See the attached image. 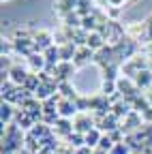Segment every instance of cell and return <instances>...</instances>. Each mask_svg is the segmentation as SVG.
<instances>
[{
    "mask_svg": "<svg viewBox=\"0 0 152 154\" xmlns=\"http://www.w3.org/2000/svg\"><path fill=\"white\" fill-rule=\"evenodd\" d=\"M22 143H24L22 128L17 124H9L5 128V135H2V154H15L22 148Z\"/></svg>",
    "mask_w": 152,
    "mask_h": 154,
    "instance_id": "1",
    "label": "cell"
},
{
    "mask_svg": "<svg viewBox=\"0 0 152 154\" xmlns=\"http://www.w3.org/2000/svg\"><path fill=\"white\" fill-rule=\"evenodd\" d=\"M28 77H30V73H28L24 66H20V64H15V66L9 69V79H11V84H15V86H24V84L28 82Z\"/></svg>",
    "mask_w": 152,
    "mask_h": 154,
    "instance_id": "2",
    "label": "cell"
},
{
    "mask_svg": "<svg viewBox=\"0 0 152 154\" xmlns=\"http://www.w3.org/2000/svg\"><path fill=\"white\" fill-rule=\"evenodd\" d=\"M77 113V105H75V101H69V99H60L58 103V116L60 118H73V116Z\"/></svg>",
    "mask_w": 152,
    "mask_h": 154,
    "instance_id": "3",
    "label": "cell"
},
{
    "mask_svg": "<svg viewBox=\"0 0 152 154\" xmlns=\"http://www.w3.org/2000/svg\"><path fill=\"white\" fill-rule=\"evenodd\" d=\"M75 131H77V133H82V135H86V133H90L92 128H97V126H94L92 124V118H90V116H75Z\"/></svg>",
    "mask_w": 152,
    "mask_h": 154,
    "instance_id": "4",
    "label": "cell"
},
{
    "mask_svg": "<svg viewBox=\"0 0 152 154\" xmlns=\"http://www.w3.org/2000/svg\"><path fill=\"white\" fill-rule=\"evenodd\" d=\"M13 105L11 103H7V101H2V107H0V122H2V126H9V124H13Z\"/></svg>",
    "mask_w": 152,
    "mask_h": 154,
    "instance_id": "5",
    "label": "cell"
},
{
    "mask_svg": "<svg viewBox=\"0 0 152 154\" xmlns=\"http://www.w3.org/2000/svg\"><path fill=\"white\" fill-rule=\"evenodd\" d=\"M101 137H103L101 128H92L90 133H86V146H88V148H92V150H97V148H99Z\"/></svg>",
    "mask_w": 152,
    "mask_h": 154,
    "instance_id": "6",
    "label": "cell"
},
{
    "mask_svg": "<svg viewBox=\"0 0 152 154\" xmlns=\"http://www.w3.org/2000/svg\"><path fill=\"white\" fill-rule=\"evenodd\" d=\"M73 122L69 120V118H60L58 122H56V133H58V135H67V137H69V135L73 133Z\"/></svg>",
    "mask_w": 152,
    "mask_h": 154,
    "instance_id": "7",
    "label": "cell"
},
{
    "mask_svg": "<svg viewBox=\"0 0 152 154\" xmlns=\"http://www.w3.org/2000/svg\"><path fill=\"white\" fill-rule=\"evenodd\" d=\"M75 54H77L75 45L73 43H67V45L60 47V60L62 62H71V60H75Z\"/></svg>",
    "mask_w": 152,
    "mask_h": 154,
    "instance_id": "8",
    "label": "cell"
},
{
    "mask_svg": "<svg viewBox=\"0 0 152 154\" xmlns=\"http://www.w3.org/2000/svg\"><path fill=\"white\" fill-rule=\"evenodd\" d=\"M135 84H137L139 88H146V86H150V84H152V71H150V69H144V71H139V73L135 75Z\"/></svg>",
    "mask_w": 152,
    "mask_h": 154,
    "instance_id": "9",
    "label": "cell"
},
{
    "mask_svg": "<svg viewBox=\"0 0 152 154\" xmlns=\"http://www.w3.org/2000/svg\"><path fill=\"white\" fill-rule=\"evenodd\" d=\"M28 62H30V66H32L34 71H39V69H45V66H47L43 54H30V56H28Z\"/></svg>",
    "mask_w": 152,
    "mask_h": 154,
    "instance_id": "10",
    "label": "cell"
},
{
    "mask_svg": "<svg viewBox=\"0 0 152 154\" xmlns=\"http://www.w3.org/2000/svg\"><path fill=\"white\" fill-rule=\"evenodd\" d=\"M73 71H75V66H73L71 62H60L58 66H54V73H60V75H58L60 79H67Z\"/></svg>",
    "mask_w": 152,
    "mask_h": 154,
    "instance_id": "11",
    "label": "cell"
},
{
    "mask_svg": "<svg viewBox=\"0 0 152 154\" xmlns=\"http://www.w3.org/2000/svg\"><path fill=\"white\" fill-rule=\"evenodd\" d=\"M86 47H90V49H99V47H103V38H101L97 32L88 34V36H86Z\"/></svg>",
    "mask_w": 152,
    "mask_h": 154,
    "instance_id": "12",
    "label": "cell"
},
{
    "mask_svg": "<svg viewBox=\"0 0 152 154\" xmlns=\"http://www.w3.org/2000/svg\"><path fill=\"white\" fill-rule=\"evenodd\" d=\"M58 88L62 90V96H64V99L75 101V90L71 88V84H69V82H60V84H58Z\"/></svg>",
    "mask_w": 152,
    "mask_h": 154,
    "instance_id": "13",
    "label": "cell"
},
{
    "mask_svg": "<svg viewBox=\"0 0 152 154\" xmlns=\"http://www.w3.org/2000/svg\"><path fill=\"white\" fill-rule=\"evenodd\" d=\"M90 58H92V49H90V47H84V49H79L77 54H75V62H77V64H84L86 60H90Z\"/></svg>",
    "mask_w": 152,
    "mask_h": 154,
    "instance_id": "14",
    "label": "cell"
},
{
    "mask_svg": "<svg viewBox=\"0 0 152 154\" xmlns=\"http://www.w3.org/2000/svg\"><path fill=\"white\" fill-rule=\"evenodd\" d=\"M113 146H116V143H113V139L109 137V135H103L101 141H99V150H105V152H111Z\"/></svg>",
    "mask_w": 152,
    "mask_h": 154,
    "instance_id": "15",
    "label": "cell"
},
{
    "mask_svg": "<svg viewBox=\"0 0 152 154\" xmlns=\"http://www.w3.org/2000/svg\"><path fill=\"white\" fill-rule=\"evenodd\" d=\"M109 154H131V146H129V143H124V141H122V143H116V146L111 148V152H109Z\"/></svg>",
    "mask_w": 152,
    "mask_h": 154,
    "instance_id": "16",
    "label": "cell"
},
{
    "mask_svg": "<svg viewBox=\"0 0 152 154\" xmlns=\"http://www.w3.org/2000/svg\"><path fill=\"white\" fill-rule=\"evenodd\" d=\"M116 118H113V116H109V120L105 118V120H101V128H105V131H113V128H118L116 126Z\"/></svg>",
    "mask_w": 152,
    "mask_h": 154,
    "instance_id": "17",
    "label": "cell"
},
{
    "mask_svg": "<svg viewBox=\"0 0 152 154\" xmlns=\"http://www.w3.org/2000/svg\"><path fill=\"white\" fill-rule=\"evenodd\" d=\"M94 150L92 148H88V146H82V148H75V152L73 154H92Z\"/></svg>",
    "mask_w": 152,
    "mask_h": 154,
    "instance_id": "18",
    "label": "cell"
},
{
    "mask_svg": "<svg viewBox=\"0 0 152 154\" xmlns=\"http://www.w3.org/2000/svg\"><path fill=\"white\" fill-rule=\"evenodd\" d=\"M75 152V148L73 146H69V148H56V152L54 154H73Z\"/></svg>",
    "mask_w": 152,
    "mask_h": 154,
    "instance_id": "19",
    "label": "cell"
},
{
    "mask_svg": "<svg viewBox=\"0 0 152 154\" xmlns=\"http://www.w3.org/2000/svg\"><path fill=\"white\" fill-rule=\"evenodd\" d=\"M146 38H148V41H152V17L148 19V22H146Z\"/></svg>",
    "mask_w": 152,
    "mask_h": 154,
    "instance_id": "20",
    "label": "cell"
},
{
    "mask_svg": "<svg viewBox=\"0 0 152 154\" xmlns=\"http://www.w3.org/2000/svg\"><path fill=\"white\" fill-rule=\"evenodd\" d=\"M92 154H109V152H105V150H99V148H97V150H94Z\"/></svg>",
    "mask_w": 152,
    "mask_h": 154,
    "instance_id": "21",
    "label": "cell"
},
{
    "mask_svg": "<svg viewBox=\"0 0 152 154\" xmlns=\"http://www.w3.org/2000/svg\"><path fill=\"white\" fill-rule=\"evenodd\" d=\"M150 66H152V60H150Z\"/></svg>",
    "mask_w": 152,
    "mask_h": 154,
    "instance_id": "22",
    "label": "cell"
},
{
    "mask_svg": "<svg viewBox=\"0 0 152 154\" xmlns=\"http://www.w3.org/2000/svg\"><path fill=\"white\" fill-rule=\"evenodd\" d=\"M2 2H5V0H2Z\"/></svg>",
    "mask_w": 152,
    "mask_h": 154,
    "instance_id": "23",
    "label": "cell"
}]
</instances>
